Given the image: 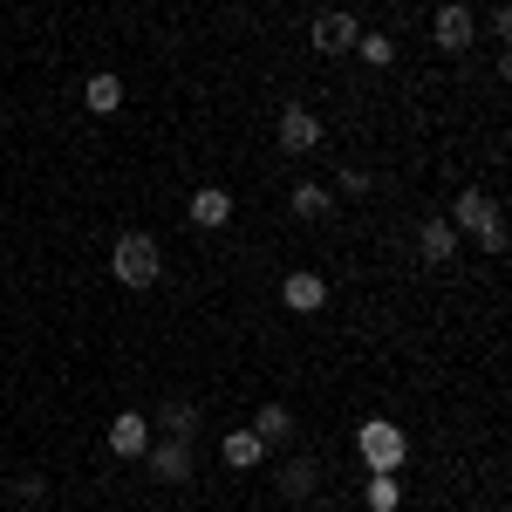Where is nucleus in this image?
Instances as JSON below:
<instances>
[{"label": "nucleus", "mask_w": 512, "mask_h": 512, "mask_svg": "<svg viewBox=\"0 0 512 512\" xmlns=\"http://www.w3.org/2000/svg\"><path fill=\"white\" fill-rule=\"evenodd\" d=\"M110 274H117L123 287H151V280L164 274L158 239H151V233H123L117 246H110Z\"/></svg>", "instance_id": "1"}, {"label": "nucleus", "mask_w": 512, "mask_h": 512, "mask_svg": "<svg viewBox=\"0 0 512 512\" xmlns=\"http://www.w3.org/2000/svg\"><path fill=\"white\" fill-rule=\"evenodd\" d=\"M355 451H362V465H369V472H396L410 444H403L396 424H362V431H355Z\"/></svg>", "instance_id": "2"}, {"label": "nucleus", "mask_w": 512, "mask_h": 512, "mask_svg": "<svg viewBox=\"0 0 512 512\" xmlns=\"http://www.w3.org/2000/svg\"><path fill=\"white\" fill-rule=\"evenodd\" d=\"M355 14H342V7H328V14H315V28H308V41H315L321 55H349L355 48Z\"/></svg>", "instance_id": "3"}, {"label": "nucleus", "mask_w": 512, "mask_h": 512, "mask_svg": "<svg viewBox=\"0 0 512 512\" xmlns=\"http://www.w3.org/2000/svg\"><path fill=\"white\" fill-rule=\"evenodd\" d=\"M144 465H151V478H164V485H185V478H192V444H185V437H164V444L144 451Z\"/></svg>", "instance_id": "4"}, {"label": "nucleus", "mask_w": 512, "mask_h": 512, "mask_svg": "<svg viewBox=\"0 0 512 512\" xmlns=\"http://www.w3.org/2000/svg\"><path fill=\"white\" fill-rule=\"evenodd\" d=\"M315 144H321V117L308 110V103L280 110V151H294V158H301V151H315Z\"/></svg>", "instance_id": "5"}, {"label": "nucleus", "mask_w": 512, "mask_h": 512, "mask_svg": "<svg viewBox=\"0 0 512 512\" xmlns=\"http://www.w3.org/2000/svg\"><path fill=\"white\" fill-rule=\"evenodd\" d=\"M280 301H287L294 315H321V308H328V280L321 274H287L280 280Z\"/></svg>", "instance_id": "6"}, {"label": "nucleus", "mask_w": 512, "mask_h": 512, "mask_svg": "<svg viewBox=\"0 0 512 512\" xmlns=\"http://www.w3.org/2000/svg\"><path fill=\"white\" fill-rule=\"evenodd\" d=\"M110 451H117V458H144V451H151V424H144L137 410L110 417Z\"/></svg>", "instance_id": "7"}, {"label": "nucleus", "mask_w": 512, "mask_h": 512, "mask_svg": "<svg viewBox=\"0 0 512 512\" xmlns=\"http://www.w3.org/2000/svg\"><path fill=\"white\" fill-rule=\"evenodd\" d=\"M417 253L437 260V267L458 260V226H451V219H424V226H417Z\"/></svg>", "instance_id": "8"}, {"label": "nucleus", "mask_w": 512, "mask_h": 512, "mask_svg": "<svg viewBox=\"0 0 512 512\" xmlns=\"http://www.w3.org/2000/svg\"><path fill=\"white\" fill-rule=\"evenodd\" d=\"M226 219H233V192L198 185V192H192V226H205V233H212V226H226Z\"/></svg>", "instance_id": "9"}, {"label": "nucleus", "mask_w": 512, "mask_h": 512, "mask_svg": "<svg viewBox=\"0 0 512 512\" xmlns=\"http://www.w3.org/2000/svg\"><path fill=\"white\" fill-rule=\"evenodd\" d=\"M437 48H451V55L472 48V7H451V0L437 7Z\"/></svg>", "instance_id": "10"}, {"label": "nucleus", "mask_w": 512, "mask_h": 512, "mask_svg": "<svg viewBox=\"0 0 512 512\" xmlns=\"http://www.w3.org/2000/svg\"><path fill=\"white\" fill-rule=\"evenodd\" d=\"M82 103H89V117H117L123 110V82L103 69V76H89L82 82Z\"/></svg>", "instance_id": "11"}, {"label": "nucleus", "mask_w": 512, "mask_h": 512, "mask_svg": "<svg viewBox=\"0 0 512 512\" xmlns=\"http://www.w3.org/2000/svg\"><path fill=\"white\" fill-rule=\"evenodd\" d=\"M219 458H226L233 472H253V465L267 458V444H260L253 431H226V444H219Z\"/></svg>", "instance_id": "12"}, {"label": "nucleus", "mask_w": 512, "mask_h": 512, "mask_svg": "<svg viewBox=\"0 0 512 512\" xmlns=\"http://www.w3.org/2000/svg\"><path fill=\"white\" fill-rule=\"evenodd\" d=\"M315 485H321L315 458H287V465H280V492H287V499H315Z\"/></svg>", "instance_id": "13"}, {"label": "nucleus", "mask_w": 512, "mask_h": 512, "mask_svg": "<svg viewBox=\"0 0 512 512\" xmlns=\"http://www.w3.org/2000/svg\"><path fill=\"white\" fill-rule=\"evenodd\" d=\"M253 437H260V444H287V437H294V417H287V403H267V410L253 417Z\"/></svg>", "instance_id": "14"}, {"label": "nucleus", "mask_w": 512, "mask_h": 512, "mask_svg": "<svg viewBox=\"0 0 512 512\" xmlns=\"http://www.w3.org/2000/svg\"><path fill=\"white\" fill-rule=\"evenodd\" d=\"M492 212H499V205H492L485 192H465L458 205H451V226H465V233H478V226H485Z\"/></svg>", "instance_id": "15"}, {"label": "nucleus", "mask_w": 512, "mask_h": 512, "mask_svg": "<svg viewBox=\"0 0 512 512\" xmlns=\"http://www.w3.org/2000/svg\"><path fill=\"white\" fill-rule=\"evenodd\" d=\"M158 424H164L171 437H192V424H198V403H192V396H171V403L158 410Z\"/></svg>", "instance_id": "16"}, {"label": "nucleus", "mask_w": 512, "mask_h": 512, "mask_svg": "<svg viewBox=\"0 0 512 512\" xmlns=\"http://www.w3.org/2000/svg\"><path fill=\"white\" fill-rule=\"evenodd\" d=\"M355 48H362L369 69H390V62H396V41L390 35H355Z\"/></svg>", "instance_id": "17"}, {"label": "nucleus", "mask_w": 512, "mask_h": 512, "mask_svg": "<svg viewBox=\"0 0 512 512\" xmlns=\"http://www.w3.org/2000/svg\"><path fill=\"white\" fill-rule=\"evenodd\" d=\"M396 499H403V492H396V472L369 478V506H376V512H396Z\"/></svg>", "instance_id": "18"}, {"label": "nucleus", "mask_w": 512, "mask_h": 512, "mask_svg": "<svg viewBox=\"0 0 512 512\" xmlns=\"http://www.w3.org/2000/svg\"><path fill=\"white\" fill-rule=\"evenodd\" d=\"M294 212H301V219H321V212H328V192H321V185H294Z\"/></svg>", "instance_id": "19"}, {"label": "nucleus", "mask_w": 512, "mask_h": 512, "mask_svg": "<svg viewBox=\"0 0 512 512\" xmlns=\"http://www.w3.org/2000/svg\"><path fill=\"white\" fill-rule=\"evenodd\" d=\"M41 492H48V478H41V472H21V478H14V499H21V506H41Z\"/></svg>", "instance_id": "20"}, {"label": "nucleus", "mask_w": 512, "mask_h": 512, "mask_svg": "<svg viewBox=\"0 0 512 512\" xmlns=\"http://www.w3.org/2000/svg\"><path fill=\"white\" fill-rule=\"evenodd\" d=\"M478 246H485V253H506V219H499V212L478 226Z\"/></svg>", "instance_id": "21"}, {"label": "nucleus", "mask_w": 512, "mask_h": 512, "mask_svg": "<svg viewBox=\"0 0 512 512\" xmlns=\"http://www.w3.org/2000/svg\"><path fill=\"white\" fill-rule=\"evenodd\" d=\"M335 192H369V171H355V164H349V171L335 178Z\"/></svg>", "instance_id": "22"}, {"label": "nucleus", "mask_w": 512, "mask_h": 512, "mask_svg": "<svg viewBox=\"0 0 512 512\" xmlns=\"http://www.w3.org/2000/svg\"><path fill=\"white\" fill-rule=\"evenodd\" d=\"M21 512H35V506H21Z\"/></svg>", "instance_id": "23"}]
</instances>
